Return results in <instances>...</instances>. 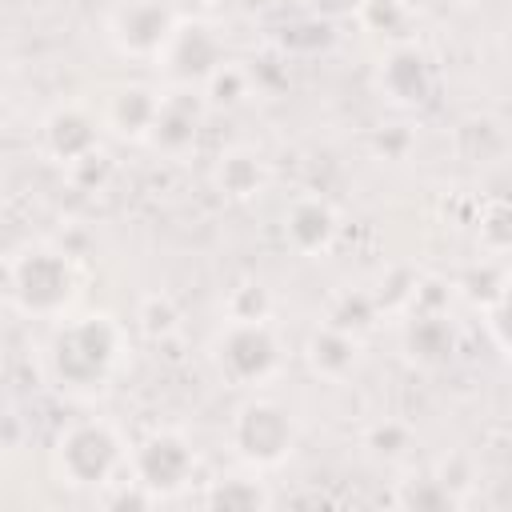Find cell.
Masks as SVG:
<instances>
[{
	"label": "cell",
	"instance_id": "7a4b0ae2",
	"mask_svg": "<svg viewBox=\"0 0 512 512\" xmlns=\"http://www.w3.org/2000/svg\"><path fill=\"white\" fill-rule=\"evenodd\" d=\"M80 268L72 252L52 240H28L0 260V288L8 304L28 320H60L80 296Z\"/></svg>",
	"mask_w": 512,
	"mask_h": 512
},
{
	"label": "cell",
	"instance_id": "8fae6325",
	"mask_svg": "<svg viewBox=\"0 0 512 512\" xmlns=\"http://www.w3.org/2000/svg\"><path fill=\"white\" fill-rule=\"evenodd\" d=\"M280 236L296 256L320 260L340 240V212L320 192H296L280 212Z\"/></svg>",
	"mask_w": 512,
	"mask_h": 512
},
{
	"label": "cell",
	"instance_id": "d4e9b609",
	"mask_svg": "<svg viewBox=\"0 0 512 512\" xmlns=\"http://www.w3.org/2000/svg\"><path fill=\"white\" fill-rule=\"evenodd\" d=\"M368 448L376 452V456H400L404 448H408V428L404 424H376L372 432H368Z\"/></svg>",
	"mask_w": 512,
	"mask_h": 512
},
{
	"label": "cell",
	"instance_id": "9a60e30c",
	"mask_svg": "<svg viewBox=\"0 0 512 512\" xmlns=\"http://www.w3.org/2000/svg\"><path fill=\"white\" fill-rule=\"evenodd\" d=\"M268 180H272V168H268L264 152L252 148V144H232V148H224V152L216 156V164H212V184H216V192H220L224 200H236V204L256 200V196L268 188Z\"/></svg>",
	"mask_w": 512,
	"mask_h": 512
},
{
	"label": "cell",
	"instance_id": "7402d4cb",
	"mask_svg": "<svg viewBox=\"0 0 512 512\" xmlns=\"http://www.w3.org/2000/svg\"><path fill=\"white\" fill-rule=\"evenodd\" d=\"M376 312H380L376 296H368V292H340V296L332 300V308H328V324L364 336V332L376 324Z\"/></svg>",
	"mask_w": 512,
	"mask_h": 512
},
{
	"label": "cell",
	"instance_id": "603a6c76",
	"mask_svg": "<svg viewBox=\"0 0 512 512\" xmlns=\"http://www.w3.org/2000/svg\"><path fill=\"white\" fill-rule=\"evenodd\" d=\"M224 316L240 320H272V292L264 284H236L224 300Z\"/></svg>",
	"mask_w": 512,
	"mask_h": 512
},
{
	"label": "cell",
	"instance_id": "277c9868",
	"mask_svg": "<svg viewBox=\"0 0 512 512\" xmlns=\"http://www.w3.org/2000/svg\"><path fill=\"white\" fill-rule=\"evenodd\" d=\"M212 372L240 392L272 388L288 368V344L272 320H240L224 316L208 336Z\"/></svg>",
	"mask_w": 512,
	"mask_h": 512
},
{
	"label": "cell",
	"instance_id": "ffe728a7",
	"mask_svg": "<svg viewBox=\"0 0 512 512\" xmlns=\"http://www.w3.org/2000/svg\"><path fill=\"white\" fill-rule=\"evenodd\" d=\"M132 324L148 336V340H168L176 328H180V308L168 292H148L136 300V316Z\"/></svg>",
	"mask_w": 512,
	"mask_h": 512
},
{
	"label": "cell",
	"instance_id": "52a82bcc",
	"mask_svg": "<svg viewBox=\"0 0 512 512\" xmlns=\"http://www.w3.org/2000/svg\"><path fill=\"white\" fill-rule=\"evenodd\" d=\"M180 12L172 0H112L104 12V40L116 56L136 64H156Z\"/></svg>",
	"mask_w": 512,
	"mask_h": 512
},
{
	"label": "cell",
	"instance_id": "44dd1931",
	"mask_svg": "<svg viewBox=\"0 0 512 512\" xmlns=\"http://www.w3.org/2000/svg\"><path fill=\"white\" fill-rule=\"evenodd\" d=\"M248 92H252V72H248L240 60H224V64L204 80V88H200V96H204L208 108H212V104L232 108V104H240Z\"/></svg>",
	"mask_w": 512,
	"mask_h": 512
},
{
	"label": "cell",
	"instance_id": "30bf717a",
	"mask_svg": "<svg viewBox=\"0 0 512 512\" xmlns=\"http://www.w3.org/2000/svg\"><path fill=\"white\" fill-rule=\"evenodd\" d=\"M100 136H104V124L96 108L84 100H60L40 120V148L60 168H72L76 160L100 152Z\"/></svg>",
	"mask_w": 512,
	"mask_h": 512
},
{
	"label": "cell",
	"instance_id": "3957f363",
	"mask_svg": "<svg viewBox=\"0 0 512 512\" xmlns=\"http://www.w3.org/2000/svg\"><path fill=\"white\" fill-rule=\"evenodd\" d=\"M128 440L108 416H72L56 428L48 468L60 488L104 496L128 476Z\"/></svg>",
	"mask_w": 512,
	"mask_h": 512
},
{
	"label": "cell",
	"instance_id": "4fadbf2b",
	"mask_svg": "<svg viewBox=\"0 0 512 512\" xmlns=\"http://www.w3.org/2000/svg\"><path fill=\"white\" fill-rule=\"evenodd\" d=\"M304 364L312 376H320L328 384H348L364 364V336L320 320L304 340Z\"/></svg>",
	"mask_w": 512,
	"mask_h": 512
},
{
	"label": "cell",
	"instance_id": "2e32d148",
	"mask_svg": "<svg viewBox=\"0 0 512 512\" xmlns=\"http://www.w3.org/2000/svg\"><path fill=\"white\" fill-rule=\"evenodd\" d=\"M400 344H404V352L416 364L436 368V364L452 360V352H456V328H452V320H448L444 308H420L416 304L412 316L400 328Z\"/></svg>",
	"mask_w": 512,
	"mask_h": 512
},
{
	"label": "cell",
	"instance_id": "9c48e42d",
	"mask_svg": "<svg viewBox=\"0 0 512 512\" xmlns=\"http://www.w3.org/2000/svg\"><path fill=\"white\" fill-rule=\"evenodd\" d=\"M436 88H440V72L424 44H416V40L388 44V52L380 56V68H376L380 100H388L400 112H416V108L432 104Z\"/></svg>",
	"mask_w": 512,
	"mask_h": 512
},
{
	"label": "cell",
	"instance_id": "4316f807",
	"mask_svg": "<svg viewBox=\"0 0 512 512\" xmlns=\"http://www.w3.org/2000/svg\"><path fill=\"white\" fill-rule=\"evenodd\" d=\"M456 4H476V0H456Z\"/></svg>",
	"mask_w": 512,
	"mask_h": 512
},
{
	"label": "cell",
	"instance_id": "7c38bea8",
	"mask_svg": "<svg viewBox=\"0 0 512 512\" xmlns=\"http://www.w3.org/2000/svg\"><path fill=\"white\" fill-rule=\"evenodd\" d=\"M204 96L196 88H160V108H156V120L144 136L148 148L164 152V156H184L196 148V136H200V124H204Z\"/></svg>",
	"mask_w": 512,
	"mask_h": 512
},
{
	"label": "cell",
	"instance_id": "d6986e66",
	"mask_svg": "<svg viewBox=\"0 0 512 512\" xmlns=\"http://www.w3.org/2000/svg\"><path fill=\"white\" fill-rule=\"evenodd\" d=\"M400 508H416V512H440V508H456V492L448 488V476H416V480H400L396 496Z\"/></svg>",
	"mask_w": 512,
	"mask_h": 512
},
{
	"label": "cell",
	"instance_id": "cb8c5ba5",
	"mask_svg": "<svg viewBox=\"0 0 512 512\" xmlns=\"http://www.w3.org/2000/svg\"><path fill=\"white\" fill-rule=\"evenodd\" d=\"M512 244V228H508V204L504 200H492L484 212H480V248L488 256H504Z\"/></svg>",
	"mask_w": 512,
	"mask_h": 512
},
{
	"label": "cell",
	"instance_id": "5b68a950",
	"mask_svg": "<svg viewBox=\"0 0 512 512\" xmlns=\"http://www.w3.org/2000/svg\"><path fill=\"white\" fill-rule=\"evenodd\" d=\"M296 444H300V420L268 388L248 392L228 416V448L240 460V468L272 472L292 460Z\"/></svg>",
	"mask_w": 512,
	"mask_h": 512
},
{
	"label": "cell",
	"instance_id": "6da1fadb",
	"mask_svg": "<svg viewBox=\"0 0 512 512\" xmlns=\"http://www.w3.org/2000/svg\"><path fill=\"white\" fill-rule=\"evenodd\" d=\"M132 336L128 324L104 308L96 312H68L52 320V332L40 344V380L76 404L100 400L116 388L120 372L128 368Z\"/></svg>",
	"mask_w": 512,
	"mask_h": 512
},
{
	"label": "cell",
	"instance_id": "e0dca14e",
	"mask_svg": "<svg viewBox=\"0 0 512 512\" xmlns=\"http://www.w3.org/2000/svg\"><path fill=\"white\" fill-rule=\"evenodd\" d=\"M208 508H224V512H256V508H272V492L260 480V472L244 468L240 476H224V480H208L204 496Z\"/></svg>",
	"mask_w": 512,
	"mask_h": 512
},
{
	"label": "cell",
	"instance_id": "5bb4252c",
	"mask_svg": "<svg viewBox=\"0 0 512 512\" xmlns=\"http://www.w3.org/2000/svg\"><path fill=\"white\" fill-rule=\"evenodd\" d=\"M156 108H160V88L156 84H120L104 96V104L96 108L104 132H112L116 140H128V144H144L152 120H156Z\"/></svg>",
	"mask_w": 512,
	"mask_h": 512
},
{
	"label": "cell",
	"instance_id": "ba28073f",
	"mask_svg": "<svg viewBox=\"0 0 512 512\" xmlns=\"http://www.w3.org/2000/svg\"><path fill=\"white\" fill-rule=\"evenodd\" d=\"M228 60L220 32L200 16H180L164 52L156 56V72L168 88H204V80Z\"/></svg>",
	"mask_w": 512,
	"mask_h": 512
},
{
	"label": "cell",
	"instance_id": "8992f818",
	"mask_svg": "<svg viewBox=\"0 0 512 512\" xmlns=\"http://www.w3.org/2000/svg\"><path fill=\"white\" fill-rule=\"evenodd\" d=\"M196 468H200V456H196V444L164 424V428H148L132 448H128V480L136 488H144L152 500H172L180 496L192 480H196Z\"/></svg>",
	"mask_w": 512,
	"mask_h": 512
},
{
	"label": "cell",
	"instance_id": "ac0fdd59",
	"mask_svg": "<svg viewBox=\"0 0 512 512\" xmlns=\"http://www.w3.org/2000/svg\"><path fill=\"white\" fill-rule=\"evenodd\" d=\"M356 20H360L364 32L384 36L388 44L412 40V36H408V28H412V8H408V0H360V4H356Z\"/></svg>",
	"mask_w": 512,
	"mask_h": 512
},
{
	"label": "cell",
	"instance_id": "484cf974",
	"mask_svg": "<svg viewBox=\"0 0 512 512\" xmlns=\"http://www.w3.org/2000/svg\"><path fill=\"white\" fill-rule=\"evenodd\" d=\"M228 4H236L240 12H256V8H264L268 0H228Z\"/></svg>",
	"mask_w": 512,
	"mask_h": 512
}]
</instances>
